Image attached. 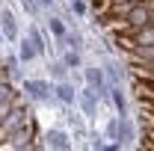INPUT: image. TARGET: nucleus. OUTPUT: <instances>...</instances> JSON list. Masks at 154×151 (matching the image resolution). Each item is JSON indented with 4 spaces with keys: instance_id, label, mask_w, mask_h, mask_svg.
I'll use <instances>...</instances> for the list:
<instances>
[{
    "instance_id": "13",
    "label": "nucleus",
    "mask_w": 154,
    "mask_h": 151,
    "mask_svg": "<svg viewBox=\"0 0 154 151\" xmlns=\"http://www.w3.org/2000/svg\"><path fill=\"white\" fill-rule=\"evenodd\" d=\"M104 71H107L110 86H122V80H125V65H119V62H113V59H107V62H104Z\"/></svg>"
},
{
    "instance_id": "4",
    "label": "nucleus",
    "mask_w": 154,
    "mask_h": 151,
    "mask_svg": "<svg viewBox=\"0 0 154 151\" xmlns=\"http://www.w3.org/2000/svg\"><path fill=\"white\" fill-rule=\"evenodd\" d=\"M101 101H104V98H101L92 86H83V89H80V95H77V107L83 110V116H86V119H95V116H98V104H101Z\"/></svg>"
},
{
    "instance_id": "17",
    "label": "nucleus",
    "mask_w": 154,
    "mask_h": 151,
    "mask_svg": "<svg viewBox=\"0 0 154 151\" xmlns=\"http://www.w3.org/2000/svg\"><path fill=\"white\" fill-rule=\"evenodd\" d=\"M62 42H65V48H77V51H83V36H80V33H71V30H68Z\"/></svg>"
},
{
    "instance_id": "19",
    "label": "nucleus",
    "mask_w": 154,
    "mask_h": 151,
    "mask_svg": "<svg viewBox=\"0 0 154 151\" xmlns=\"http://www.w3.org/2000/svg\"><path fill=\"white\" fill-rule=\"evenodd\" d=\"M18 3L24 6V12H27L30 18H36V15H38V9H42V3H38V0H18Z\"/></svg>"
},
{
    "instance_id": "20",
    "label": "nucleus",
    "mask_w": 154,
    "mask_h": 151,
    "mask_svg": "<svg viewBox=\"0 0 154 151\" xmlns=\"http://www.w3.org/2000/svg\"><path fill=\"white\" fill-rule=\"evenodd\" d=\"M104 133H107V139H119V116H113V119L107 122Z\"/></svg>"
},
{
    "instance_id": "3",
    "label": "nucleus",
    "mask_w": 154,
    "mask_h": 151,
    "mask_svg": "<svg viewBox=\"0 0 154 151\" xmlns=\"http://www.w3.org/2000/svg\"><path fill=\"white\" fill-rule=\"evenodd\" d=\"M125 21H128L131 30H139V27L151 24V21H154V12H151V6H148V0H145V3H131L128 12H125Z\"/></svg>"
},
{
    "instance_id": "7",
    "label": "nucleus",
    "mask_w": 154,
    "mask_h": 151,
    "mask_svg": "<svg viewBox=\"0 0 154 151\" xmlns=\"http://www.w3.org/2000/svg\"><path fill=\"white\" fill-rule=\"evenodd\" d=\"M0 36L6 39V42H18L21 33H18V21L12 15V9H6V6H0Z\"/></svg>"
},
{
    "instance_id": "16",
    "label": "nucleus",
    "mask_w": 154,
    "mask_h": 151,
    "mask_svg": "<svg viewBox=\"0 0 154 151\" xmlns=\"http://www.w3.org/2000/svg\"><path fill=\"white\" fill-rule=\"evenodd\" d=\"M71 74V68L65 65V59H57V62H51V80L54 83H62V80H68Z\"/></svg>"
},
{
    "instance_id": "5",
    "label": "nucleus",
    "mask_w": 154,
    "mask_h": 151,
    "mask_svg": "<svg viewBox=\"0 0 154 151\" xmlns=\"http://www.w3.org/2000/svg\"><path fill=\"white\" fill-rule=\"evenodd\" d=\"M136 125H134V119L131 116H119V145L122 148H136Z\"/></svg>"
},
{
    "instance_id": "10",
    "label": "nucleus",
    "mask_w": 154,
    "mask_h": 151,
    "mask_svg": "<svg viewBox=\"0 0 154 151\" xmlns=\"http://www.w3.org/2000/svg\"><path fill=\"white\" fill-rule=\"evenodd\" d=\"M15 45H18V59H21V62H30V59L38 57V51H36V45L30 42V36H21Z\"/></svg>"
},
{
    "instance_id": "21",
    "label": "nucleus",
    "mask_w": 154,
    "mask_h": 151,
    "mask_svg": "<svg viewBox=\"0 0 154 151\" xmlns=\"http://www.w3.org/2000/svg\"><path fill=\"white\" fill-rule=\"evenodd\" d=\"M38 3H42V9H51V6H54L57 0H38Z\"/></svg>"
},
{
    "instance_id": "8",
    "label": "nucleus",
    "mask_w": 154,
    "mask_h": 151,
    "mask_svg": "<svg viewBox=\"0 0 154 151\" xmlns=\"http://www.w3.org/2000/svg\"><path fill=\"white\" fill-rule=\"evenodd\" d=\"M77 89H74V83L71 80H62V83H54V98H57L62 107H74L77 104Z\"/></svg>"
},
{
    "instance_id": "14",
    "label": "nucleus",
    "mask_w": 154,
    "mask_h": 151,
    "mask_svg": "<svg viewBox=\"0 0 154 151\" xmlns=\"http://www.w3.org/2000/svg\"><path fill=\"white\" fill-rule=\"evenodd\" d=\"M62 59H65V65L71 68V71H83V51H77V48H65L62 51Z\"/></svg>"
},
{
    "instance_id": "11",
    "label": "nucleus",
    "mask_w": 154,
    "mask_h": 151,
    "mask_svg": "<svg viewBox=\"0 0 154 151\" xmlns=\"http://www.w3.org/2000/svg\"><path fill=\"white\" fill-rule=\"evenodd\" d=\"M131 36H134V48H139V45H154V21L145 24V27H139V30H131Z\"/></svg>"
},
{
    "instance_id": "23",
    "label": "nucleus",
    "mask_w": 154,
    "mask_h": 151,
    "mask_svg": "<svg viewBox=\"0 0 154 151\" xmlns=\"http://www.w3.org/2000/svg\"><path fill=\"white\" fill-rule=\"evenodd\" d=\"M131 3H145V0H131Z\"/></svg>"
},
{
    "instance_id": "18",
    "label": "nucleus",
    "mask_w": 154,
    "mask_h": 151,
    "mask_svg": "<svg viewBox=\"0 0 154 151\" xmlns=\"http://www.w3.org/2000/svg\"><path fill=\"white\" fill-rule=\"evenodd\" d=\"M68 9L74 12V18H86V0H68Z\"/></svg>"
},
{
    "instance_id": "9",
    "label": "nucleus",
    "mask_w": 154,
    "mask_h": 151,
    "mask_svg": "<svg viewBox=\"0 0 154 151\" xmlns=\"http://www.w3.org/2000/svg\"><path fill=\"white\" fill-rule=\"evenodd\" d=\"M107 101L113 104L116 116H131V107H128V95L122 92V86H110V95H107Z\"/></svg>"
},
{
    "instance_id": "15",
    "label": "nucleus",
    "mask_w": 154,
    "mask_h": 151,
    "mask_svg": "<svg viewBox=\"0 0 154 151\" xmlns=\"http://www.w3.org/2000/svg\"><path fill=\"white\" fill-rule=\"evenodd\" d=\"M45 24H48V33H51V36L57 39V42H62V39H65V33H68V27H65V21L59 18V15H51V18L45 21Z\"/></svg>"
},
{
    "instance_id": "22",
    "label": "nucleus",
    "mask_w": 154,
    "mask_h": 151,
    "mask_svg": "<svg viewBox=\"0 0 154 151\" xmlns=\"http://www.w3.org/2000/svg\"><path fill=\"white\" fill-rule=\"evenodd\" d=\"M148 6H151V12H154V0H148Z\"/></svg>"
},
{
    "instance_id": "12",
    "label": "nucleus",
    "mask_w": 154,
    "mask_h": 151,
    "mask_svg": "<svg viewBox=\"0 0 154 151\" xmlns=\"http://www.w3.org/2000/svg\"><path fill=\"white\" fill-rule=\"evenodd\" d=\"M27 36H30V42H33V45H36V51H38V57H45V54H48V51H51V45H48V39L42 36V30H38L36 24H30V27H27Z\"/></svg>"
},
{
    "instance_id": "2",
    "label": "nucleus",
    "mask_w": 154,
    "mask_h": 151,
    "mask_svg": "<svg viewBox=\"0 0 154 151\" xmlns=\"http://www.w3.org/2000/svg\"><path fill=\"white\" fill-rule=\"evenodd\" d=\"M83 83L86 86H92L101 98H107L110 95V80H107V71H104V65H83Z\"/></svg>"
},
{
    "instance_id": "1",
    "label": "nucleus",
    "mask_w": 154,
    "mask_h": 151,
    "mask_svg": "<svg viewBox=\"0 0 154 151\" xmlns=\"http://www.w3.org/2000/svg\"><path fill=\"white\" fill-rule=\"evenodd\" d=\"M21 89L27 92L30 101H36V104L54 101V80H45V77H24Z\"/></svg>"
},
{
    "instance_id": "6",
    "label": "nucleus",
    "mask_w": 154,
    "mask_h": 151,
    "mask_svg": "<svg viewBox=\"0 0 154 151\" xmlns=\"http://www.w3.org/2000/svg\"><path fill=\"white\" fill-rule=\"evenodd\" d=\"M45 148H54V151H71V148H74V142H71V136L62 131V128H51V131L45 133Z\"/></svg>"
}]
</instances>
